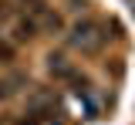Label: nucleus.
<instances>
[{
  "label": "nucleus",
  "mask_w": 135,
  "mask_h": 125,
  "mask_svg": "<svg viewBox=\"0 0 135 125\" xmlns=\"http://www.w3.org/2000/svg\"><path fill=\"white\" fill-rule=\"evenodd\" d=\"M68 41H71V47H78V51H84V54L98 51V47H101V34H98V24H91V20H78V24L71 27Z\"/></svg>",
  "instance_id": "nucleus-1"
},
{
  "label": "nucleus",
  "mask_w": 135,
  "mask_h": 125,
  "mask_svg": "<svg viewBox=\"0 0 135 125\" xmlns=\"http://www.w3.org/2000/svg\"><path fill=\"white\" fill-rule=\"evenodd\" d=\"M51 74H57V78H71V64H68L61 54H51Z\"/></svg>",
  "instance_id": "nucleus-2"
},
{
  "label": "nucleus",
  "mask_w": 135,
  "mask_h": 125,
  "mask_svg": "<svg viewBox=\"0 0 135 125\" xmlns=\"http://www.w3.org/2000/svg\"><path fill=\"white\" fill-rule=\"evenodd\" d=\"M34 31H37V24H34V20H24V17H20V20H17V41H27V37H34Z\"/></svg>",
  "instance_id": "nucleus-3"
},
{
  "label": "nucleus",
  "mask_w": 135,
  "mask_h": 125,
  "mask_svg": "<svg viewBox=\"0 0 135 125\" xmlns=\"http://www.w3.org/2000/svg\"><path fill=\"white\" fill-rule=\"evenodd\" d=\"M51 102H54V98H51V91H34V95H31V108H34V112L47 108Z\"/></svg>",
  "instance_id": "nucleus-4"
},
{
  "label": "nucleus",
  "mask_w": 135,
  "mask_h": 125,
  "mask_svg": "<svg viewBox=\"0 0 135 125\" xmlns=\"http://www.w3.org/2000/svg\"><path fill=\"white\" fill-rule=\"evenodd\" d=\"M44 27H47V31H61V17H57V14H47V17H44Z\"/></svg>",
  "instance_id": "nucleus-5"
},
{
  "label": "nucleus",
  "mask_w": 135,
  "mask_h": 125,
  "mask_svg": "<svg viewBox=\"0 0 135 125\" xmlns=\"http://www.w3.org/2000/svg\"><path fill=\"white\" fill-rule=\"evenodd\" d=\"M3 95H7V85H3V81H0V98H3Z\"/></svg>",
  "instance_id": "nucleus-6"
}]
</instances>
